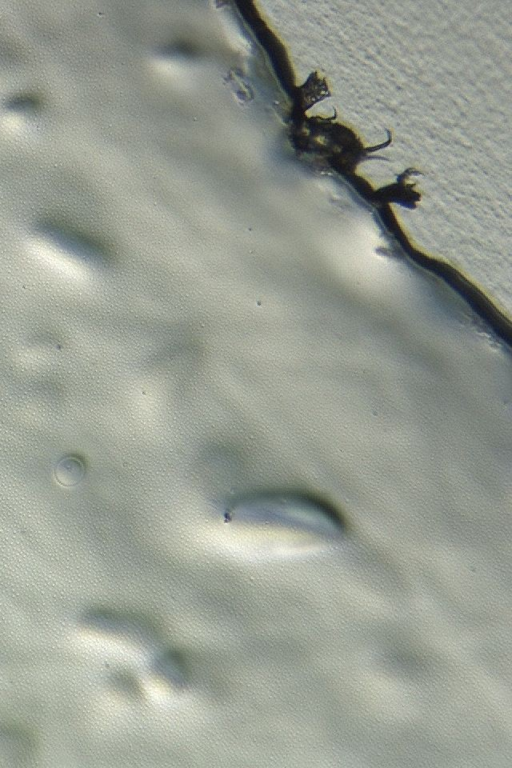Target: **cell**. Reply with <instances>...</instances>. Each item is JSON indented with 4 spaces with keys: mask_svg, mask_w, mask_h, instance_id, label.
<instances>
[{
    "mask_svg": "<svg viewBox=\"0 0 512 768\" xmlns=\"http://www.w3.org/2000/svg\"><path fill=\"white\" fill-rule=\"evenodd\" d=\"M227 519L334 536L346 534L348 528L343 516L328 502L311 494L290 491L241 499L229 509Z\"/></svg>",
    "mask_w": 512,
    "mask_h": 768,
    "instance_id": "obj_1",
    "label": "cell"
}]
</instances>
